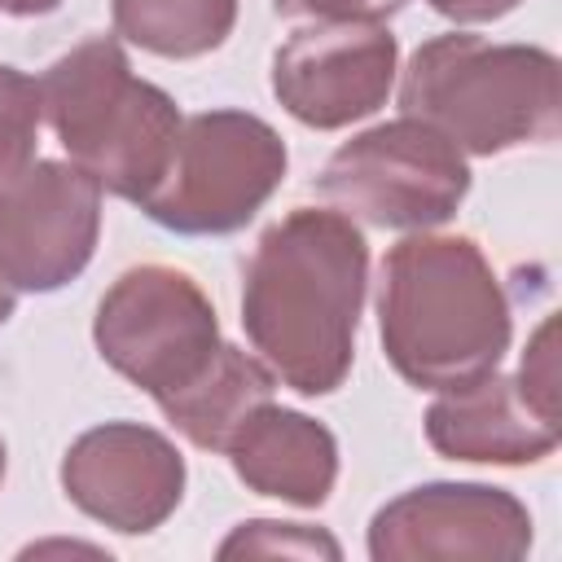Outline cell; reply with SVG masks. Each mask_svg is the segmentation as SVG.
Returning <instances> with one entry per match:
<instances>
[{
	"mask_svg": "<svg viewBox=\"0 0 562 562\" xmlns=\"http://www.w3.org/2000/svg\"><path fill=\"white\" fill-rule=\"evenodd\" d=\"M369 250L342 211L299 206L272 224L241 290V325L268 369L299 395L342 386L356 351Z\"/></svg>",
	"mask_w": 562,
	"mask_h": 562,
	"instance_id": "6da1fadb",
	"label": "cell"
},
{
	"mask_svg": "<svg viewBox=\"0 0 562 562\" xmlns=\"http://www.w3.org/2000/svg\"><path fill=\"white\" fill-rule=\"evenodd\" d=\"M382 342L400 378L457 391L509 347L505 294L470 237H408L382 263Z\"/></svg>",
	"mask_w": 562,
	"mask_h": 562,
	"instance_id": "7a4b0ae2",
	"label": "cell"
},
{
	"mask_svg": "<svg viewBox=\"0 0 562 562\" xmlns=\"http://www.w3.org/2000/svg\"><path fill=\"white\" fill-rule=\"evenodd\" d=\"M40 101L70 162L97 189L145 206L176 158L184 127L176 101L136 79L123 48L105 35L57 57L40 79Z\"/></svg>",
	"mask_w": 562,
	"mask_h": 562,
	"instance_id": "3957f363",
	"label": "cell"
},
{
	"mask_svg": "<svg viewBox=\"0 0 562 562\" xmlns=\"http://www.w3.org/2000/svg\"><path fill=\"white\" fill-rule=\"evenodd\" d=\"M400 110L443 132L461 154L544 145L558 136V57L452 31L413 53Z\"/></svg>",
	"mask_w": 562,
	"mask_h": 562,
	"instance_id": "277c9868",
	"label": "cell"
},
{
	"mask_svg": "<svg viewBox=\"0 0 562 562\" xmlns=\"http://www.w3.org/2000/svg\"><path fill=\"white\" fill-rule=\"evenodd\" d=\"M281 136L241 110H211L180 127L162 184L145 198L149 220L171 233L215 237L241 228L281 184Z\"/></svg>",
	"mask_w": 562,
	"mask_h": 562,
	"instance_id": "5b68a950",
	"label": "cell"
},
{
	"mask_svg": "<svg viewBox=\"0 0 562 562\" xmlns=\"http://www.w3.org/2000/svg\"><path fill=\"white\" fill-rule=\"evenodd\" d=\"M92 334L101 360L149 391L154 404L198 382L220 351V325L206 294L162 263L123 272L101 299Z\"/></svg>",
	"mask_w": 562,
	"mask_h": 562,
	"instance_id": "8992f818",
	"label": "cell"
},
{
	"mask_svg": "<svg viewBox=\"0 0 562 562\" xmlns=\"http://www.w3.org/2000/svg\"><path fill=\"white\" fill-rule=\"evenodd\" d=\"M465 189V154L408 114L347 140L321 171V193L378 228H435L461 206Z\"/></svg>",
	"mask_w": 562,
	"mask_h": 562,
	"instance_id": "52a82bcc",
	"label": "cell"
},
{
	"mask_svg": "<svg viewBox=\"0 0 562 562\" xmlns=\"http://www.w3.org/2000/svg\"><path fill=\"white\" fill-rule=\"evenodd\" d=\"M101 233V189L75 162H26L0 176V281L57 290L83 272Z\"/></svg>",
	"mask_w": 562,
	"mask_h": 562,
	"instance_id": "ba28073f",
	"label": "cell"
},
{
	"mask_svg": "<svg viewBox=\"0 0 562 562\" xmlns=\"http://www.w3.org/2000/svg\"><path fill=\"white\" fill-rule=\"evenodd\" d=\"M395 79V35L378 22H316L272 57L277 101L307 127H347L373 114Z\"/></svg>",
	"mask_w": 562,
	"mask_h": 562,
	"instance_id": "9c48e42d",
	"label": "cell"
},
{
	"mask_svg": "<svg viewBox=\"0 0 562 562\" xmlns=\"http://www.w3.org/2000/svg\"><path fill=\"white\" fill-rule=\"evenodd\" d=\"M61 483L88 518L140 536L180 505L184 461L158 430H145L136 422H110L88 430L66 452Z\"/></svg>",
	"mask_w": 562,
	"mask_h": 562,
	"instance_id": "30bf717a",
	"label": "cell"
},
{
	"mask_svg": "<svg viewBox=\"0 0 562 562\" xmlns=\"http://www.w3.org/2000/svg\"><path fill=\"white\" fill-rule=\"evenodd\" d=\"M531 544L527 509L501 487L435 483L378 509L373 558H522Z\"/></svg>",
	"mask_w": 562,
	"mask_h": 562,
	"instance_id": "8fae6325",
	"label": "cell"
},
{
	"mask_svg": "<svg viewBox=\"0 0 562 562\" xmlns=\"http://www.w3.org/2000/svg\"><path fill=\"white\" fill-rule=\"evenodd\" d=\"M426 439L452 461H540L558 448V417L540 413L518 378L483 373L426 413Z\"/></svg>",
	"mask_w": 562,
	"mask_h": 562,
	"instance_id": "7c38bea8",
	"label": "cell"
},
{
	"mask_svg": "<svg viewBox=\"0 0 562 562\" xmlns=\"http://www.w3.org/2000/svg\"><path fill=\"white\" fill-rule=\"evenodd\" d=\"M224 452L246 487L290 505H321L338 474L334 435L303 413L272 408V400L246 417Z\"/></svg>",
	"mask_w": 562,
	"mask_h": 562,
	"instance_id": "4fadbf2b",
	"label": "cell"
},
{
	"mask_svg": "<svg viewBox=\"0 0 562 562\" xmlns=\"http://www.w3.org/2000/svg\"><path fill=\"white\" fill-rule=\"evenodd\" d=\"M272 382H277V373L268 364L220 342L206 373L198 382H189L180 395L162 400L158 408L189 443L228 448V439L246 426V417L272 400Z\"/></svg>",
	"mask_w": 562,
	"mask_h": 562,
	"instance_id": "5bb4252c",
	"label": "cell"
},
{
	"mask_svg": "<svg viewBox=\"0 0 562 562\" xmlns=\"http://www.w3.org/2000/svg\"><path fill=\"white\" fill-rule=\"evenodd\" d=\"M237 0H114V26L158 57H198L224 44Z\"/></svg>",
	"mask_w": 562,
	"mask_h": 562,
	"instance_id": "9a60e30c",
	"label": "cell"
},
{
	"mask_svg": "<svg viewBox=\"0 0 562 562\" xmlns=\"http://www.w3.org/2000/svg\"><path fill=\"white\" fill-rule=\"evenodd\" d=\"M40 83L13 66H0V176L26 167L40 132Z\"/></svg>",
	"mask_w": 562,
	"mask_h": 562,
	"instance_id": "2e32d148",
	"label": "cell"
},
{
	"mask_svg": "<svg viewBox=\"0 0 562 562\" xmlns=\"http://www.w3.org/2000/svg\"><path fill=\"white\" fill-rule=\"evenodd\" d=\"M241 553H299V558H338L342 549L303 522H241L224 544L220 558H241Z\"/></svg>",
	"mask_w": 562,
	"mask_h": 562,
	"instance_id": "e0dca14e",
	"label": "cell"
},
{
	"mask_svg": "<svg viewBox=\"0 0 562 562\" xmlns=\"http://www.w3.org/2000/svg\"><path fill=\"white\" fill-rule=\"evenodd\" d=\"M553 347H558V321H544L522 356V369H518V386L549 417H558V351Z\"/></svg>",
	"mask_w": 562,
	"mask_h": 562,
	"instance_id": "ac0fdd59",
	"label": "cell"
},
{
	"mask_svg": "<svg viewBox=\"0 0 562 562\" xmlns=\"http://www.w3.org/2000/svg\"><path fill=\"white\" fill-rule=\"evenodd\" d=\"M285 18H312V22H378L408 0H272Z\"/></svg>",
	"mask_w": 562,
	"mask_h": 562,
	"instance_id": "d6986e66",
	"label": "cell"
},
{
	"mask_svg": "<svg viewBox=\"0 0 562 562\" xmlns=\"http://www.w3.org/2000/svg\"><path fill=\"white\" fill-rule=\"evenodd\" d=\"M518 4L522 0H430V9L452 18V22H492V18H505Z\"/></svg>",
	"mask_w": 562,
	"mask_h": 562,
	"instance_id": "ffe728a7",
	"label": "cell"
},
{
	"mask_svg": "<svg viewBox=\"0 0 562 562\" xmlns=\"http://www.w3.org/2000/svg\"><path fill=\"white\" fill-rule=\"evenodd\" d=\"M61 0H4V9L9 13H18V18H35V13H48V9H57Z\"/></svg>",
	"mask_w": 562,
	"mask_h": 562,
	"instance_id": "44dd1931",
	"label": "cell"
},
{
	"mask_svg": "<svg viewBox=\"0 0 562 562\" xmlns=\"http://www.w3.org/2000/svg\"><path fill=\"white\" fill-rule=\"evenodd\" d=\"M9 316H13V290H9L4 281H0V325H4Z\"/></svg>",
	"mask_w": 562,
	"mask_h": 562,
	"instance_id": "7402d4cb",
	"label": "cell"
},
{
	"mask_svg": "<svg viewBox=\"0 0 562 562\" xmlns=\"http://www.w3.org/2000/svg\"><path fill=\"white\" fill-rule=\"evenodd\" d=\"M0 479H4V439H0Z\"/></svg>",
	"mask_w": 562,
	"mask_h": 562,
	"instance_id": "603a6c76",
	"label": "cell"
},
{
	"mask_svg": "<svg viewBox=\"0 0 562 562\" xmlns=\"http://www.w3.org/2000/svg\"><path fill=\"white\" fill-rule=\"evenodd\" d=\"M0 4H4V0H0Z\"/></svg>",
	"mask_w": 562,
	"mask_h": 562,
	"instance_id": "cb8c5ba5",
	"label": "cell"
}]
</instances>
